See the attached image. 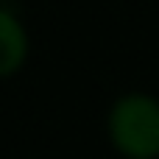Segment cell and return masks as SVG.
Wrapping results in <instances>:
<instances>
[{"label":"cell","mask_w":159,"mask_h":159,"mask_svg":"<svg viewBox=\"0 0 159 159\" xmlns=\"http://www.w3.org/2000/svg\"><path fill=\"white\" fill-rule=\"evenodd\" d=\"M109 134L129 159L159 157V103L148 95H126L109 115Z\"/></svg>","instance_id":"cell-1"},{"label":"cell","mask_w":159,"mask_h":159,"mask_svg":"<svg viewBox=\"0 0 159 159\" xmlns=\"http://www.w3.org/2000/svg\"><path fill=\"white\" fill-rule=\"evenodd\" d=\"M25 61V31L8 8L0 11V73L11 75Z\"/></svg>","instance_id":"cell-2"}]
</instances>
